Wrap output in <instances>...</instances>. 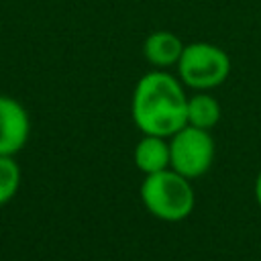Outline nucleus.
<instances>
[{"mask_svg": "<svg viewBox=\"0 0 261 261\" xmlns=\"http://www.w3.org/2000/svg\"><path fill=\"white\" fill-rule=\"evenodd\" d=\"M130 116L143 135L171 137L188 124L186 86L165 69L147 71L133 90Z\"/></svg>", "mask_w": 261, "mask_h": 261, "instance_id": "f257e3e1", "label": "nucleus"}, {"mask_svg": "<svg viewBox=\"0 0 261 261\" xmlns=\"http://www.w3.org/2000/svg\"><path fill=\"white\" fill-rule=\"evenodd\" d=\"M141 200L149 214L165 222H179L188 218L196 204L190 179L171 167L145 175L141 184Z\"/></svg>", "mask_w": 261, "mask_h": 261, "instance_id": "f03ea898", "label": "nucleus"}, {"mask_svg": "<svg viewBox=\"0 0 261 261\" xmlns=\"http://www.w3.org/2000/svg\"><path fill=\"white\" fill-rule=\"evenodd\" d=\"M175 67L177 77L186 88L206 92L224 84L230 73V57L214 43L194 41L184 47V53Z\"/></svg>", "mask_w": 261, "mask_h": 261, "instance_id": "7ed1b4c3", "label": "nucleus"}, {"mask_svg": "<svg viewBox=\"0 0 261 261\" xmlns=\"http://www.w3.org/2000/svg\"><path fill=\"white\" fill-rule=\"evenodd\" d=\"M171 169L188 179L204 175L214 161V139L206 128L186 124L169 137Z\"/></svg>", "mask_w": 261, "mask_h": 261, "instance_id": "20e7f679", "label": "nucleus"}, {"mask_svg": "<svg viewBox=\"0 0 261 261\" xmlns=\"http://www.w3.org/2000/svg\"><path fill=\"white\" fill-rule=\"evenodd\" d=\"M31 133V120L27 108L10 98L0 94V155H14L18 153Z\"/></svg>", "mask_w": 261, "mask_h": 261, "instance_id": "39448f33", "label": "nucleus"}, {"mask_svg": "<svg viewBox=\"0 0 261 261\" xmlns=\"http://www.w3.org/2000/svg\"><path fill=\"white\" fill-rule=\"evenodd\" d=\"M184 41L171 31H153L143 41V55L155 69H167L177 65L184 53Z\"/></svg>", "mask_w": 261, "mask_h": 261, "instance_id": "423d86ee", "label": "nucleus"}, {"mask_svg": "<svg viewBox=\"0 0 261 261\" xmlns=\"http://www.w3.org/2000/svg\"><path fill=\"white\" fill-rule=\"evenodd\" d=\"M133 159H135L137 169H139V171H143L145 175H149V173H157V171H163V169L171 167L169 143L165 141V137H157V135H143V139L135 145Z\"/></svg>", "mask_w": 261, "mask_h": 261, "instance_id": "0eeeda50", "label": "nucleus"}, {"mask_svg": "<svg viewBox=\"0 0 261 261\" xmlns=\"http://www.w3.org/2000/svg\"><path fill=\"white\" fill-rule=\"evenodd\" d=\"M220 116H222V110L214 96L206 92H198L188 98V124L210 130L212 126L218 124Z\"/></svg>", "mask_w": 261, "mask_h": 261, "instance_id": "6e6552de", "label": "nucleus"}, {"mask_svg": "<svg viewBox=\"0 0 261 261\" xmlns=\"http://www.w3.org/2000/svg\"><path fill=\"white\" fill-rule=\"evenodd\" d=\"M20 186V167L14 155H0V206L8 204Z\"/></svg>", "mask_w": 261, "mask_h": 261, "instance_id": "1a4fd4ad", "label": "nucleus"}, {"mask_svg": "<svg viewBox=\"0 0 261 261\" xmlns=\"http://www.w3.org/2000/svg\"><path fill=\"white\" fill-rule=\"evenodd\" d=\"M255 198H257V204L261 208V169L257 173V179H255Z\"/></svg>", "mask_w": 261, "mask_h": 261, "instance_id": "9d476101", "label": "nucleus"}]
</instances>
